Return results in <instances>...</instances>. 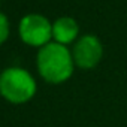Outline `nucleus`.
I'll return each instance as SVG.
<instances>
[{"label":"nucleus","mask_w":127,"mask_h":127,"mask_svg":"<svg viewBox=\"0 0 127 127\" xmlns=\"http://www.w3.org/2000/svg\"><path fill=\"white\" fill-rule=\"evenodd\" d=\"M36 67L43 81L48 84H63L66 82L75 69V61L72 51L66 45L57 42H49L39 48L36 57Z\"/></svg>","instance_id":"obj_1"},{"label":"nucleus","mask_w":127,"mask_h":127,"mask_svg":"<svg viewBox=\"0 0 127 127\" xmlns=\"http://www.w3.org/2000/svg\"><path fill=\"white\" fill-rule=\"evenodd\" d=\"M37 85L33 75L18 66H11L0 73V96L12 105L30 102L36 94Z\"/></svg>","instance_id":"obj_2"},{"label":"nucleus","mask_w":127,"mask_h":127,"mask_svg":"<svg viewBox=\"0 0 127 127\" xmlns=\"http://www.w3.org/2000/svg\"><path fill=\"white\" fill-rule=\"evenodd\" d=\"M18 33L26 45L42 48L52 39V24L40 14H29L20 21Z\"/></svg>","instance_id":"obj_3"},{"label":"nucleus","mask_w":127,"mask_h":127,"mask_svg":"<svg viewBox=\"0 0 127 127\" xmlns=\"http://www.w3.org/2000/svg\"><path fill=\"white\" fill-rule=\"evenodd\" d=\"M72 57L75 61V66L79 69H93L96 67L102 57H103V46L99 37L94 34H84L81 36L72 49Z\"/></svg>","instance_id":"obj_4"},{"label":"nucleus","mask_w":127,"mask_h":127,"mask_svg":"<svg viewBox=\"0 0 127 127\" xmlns=\"http://www.w3.org/2000/svg\"><path fill=\"white\" fill-rule=\"evenodd\" d=\"M79 34V26L72 17H60L52 23V39L57 43L69 45L76 42Z\"/></svg>","instance_id":"obj_5"},{"label":"nucleus","mask_w":127,"mask_h":127,"mask_svg":"<svg viewBox=\"0 0 127 127\" xmlns=\"http://www.w3.org/2000/svg\"><path fill=\"white\" fill-rule=\"evenodd\" d=\"M8 37H9V21L3 12H0V45H3Z\"/></svg>","instance_id":"obj_6"}]
</instances>
